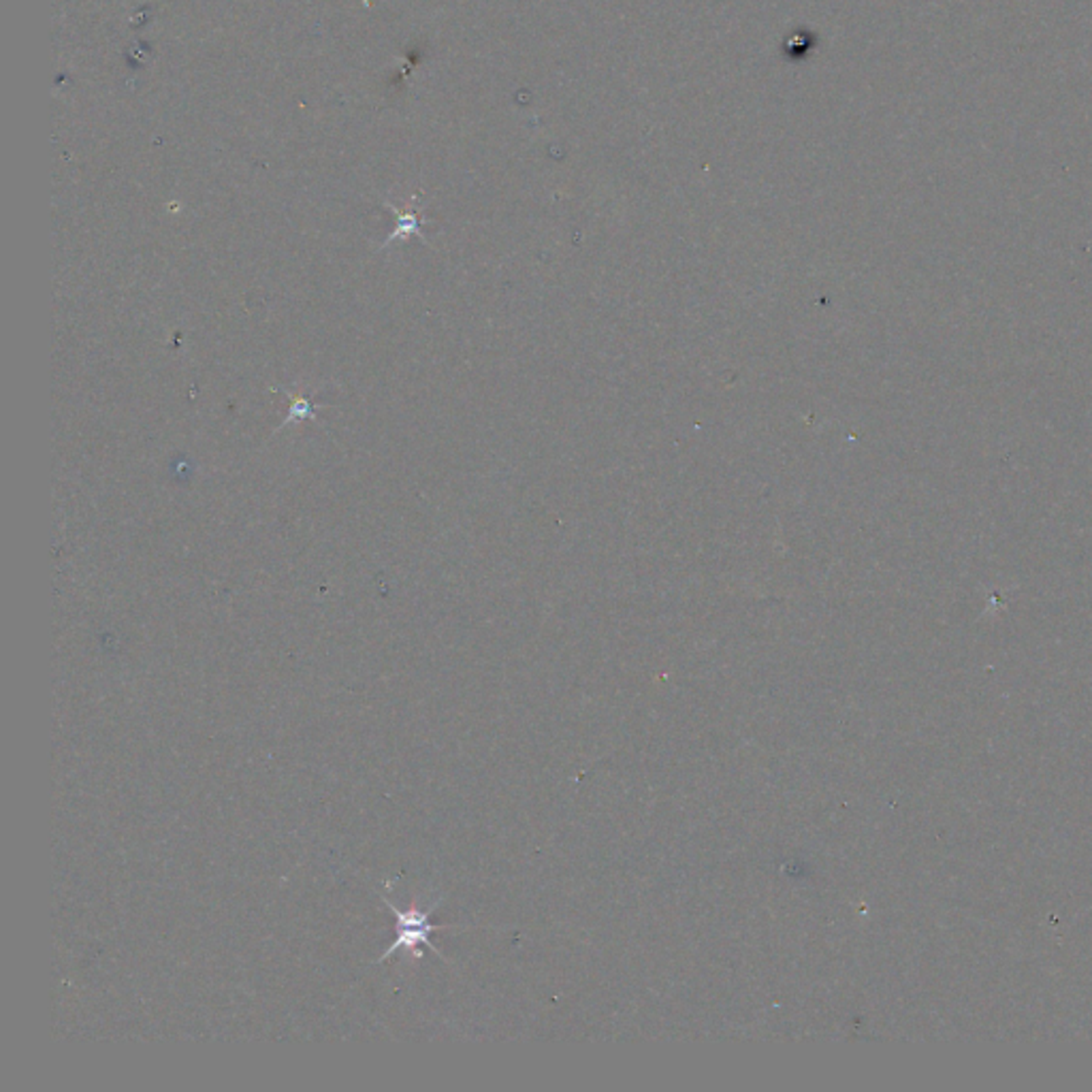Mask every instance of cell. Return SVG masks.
<instances>
[{
    "instance_id": "1",
    "label": "cell",
    "mask_w": 1092,
    "mask_h": 1092,
    "mask_svg": "<svg viewBox=\"0 0 1092 1092\" xmlns=\"http://www.w3.org/2000/svg\"><path fill=\"white\" fill-rule=\"evenodd\" d=\"M440 901H442V898H436V901L429 902V907H423L415 898V901L410 902L408 909H399V907H397L395 902L391 901V898L383 897V902L387 905V909L391 911V913L395 915V919H397V922H395V939H393L391 945H388L387 950H384V954L380 956L378 961H373V962L388 961V958H393V954H397V951H405V954H410V958H412V961H420V958H423V950H420V947H423V945L429 947L431 951H436V954L440 956V958H444V956H442L440 951L436 950V945H433V943L429 941V937H431V933H437V930L461 929V926H436V924H431V913L437 909Z\"/></svg>"
},
{
    "instance_id": "2",
    "label": "cell",
    "mask_w": 1092,
    "mask_h": 1092,
    "mask_svg": "<svg viewBox=\"0 0 1092 1092\" xmlns=\"http://www.w3.org/2000/svg\"><path fill=\"white\" fill-rule=\"evenodd\" d=\"M278 391L286 393L288 399H291V408H288V415H286V419H284L282 427H286V425H291V423H301V420H305V419L316 420V410H318V408H316V405L312 404V401L308 399V397L295 395V393H288V391H284V388H278Z\"/></svg>"
},
{
    "instance_id": "3",
    "label": "cell",
    "mask_w": 1092,
    "mask_h": 1092,
    "mask_svg": "<svg viewBox=\"0 0 1092 1092\" xmlns=\"http://www.w3.org/2000/svg\"><path fill=\"white\" fill-rule=\"evenodd\" d=\"M405 235H420L419 220H416L415 211H405V214H401L399 218H397L395 231H393L391 235H388V239L384 242V246H388V244H391L393 239H399V237H405Z\"/></svg>"
}]
</instances>
